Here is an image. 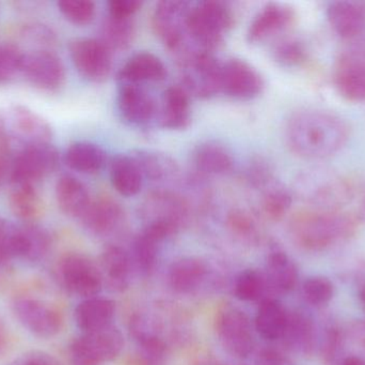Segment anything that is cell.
Segmentation results:
<instances>
[{"instance_id":"3957f363","label":"cell","mask_w":365,"mask_h":365,"mask_svg":"<svg viewBox=\"0 0 365 365\" xmlns=\"http://www.w3.org/2000/svg\"><path fill=\"white\" fill-rule=\"evenodd\" d=\"M235 24V14L227 2L217 0L200 1L189 6L186 15L187 36L195 47L214 53L222 46L225 34Z\"/></svg>"},{"instance_id":"7dc6e473","label":"cell","mask_w":365,"mask_h":365,"mask_svg":"<svg viewBox=\"0 0 365 365\" xmlns=\"http://www.w3.org/2000/svg\"><path fill=\"white\" fill-rule=\"evenodd\" d=\"M23 53L10 44H0V84L12 79L21 73Z\"/></svg>"},{"instance_id":"ffe728a7","label":"cell","mask_w":365,"mask_h":365,"mask_svg":"<svg viewBox=\"0 0 365 365\" xmlns=\"http://www.w3.org/2000/svg\"><path fill=\"white\" fill-rule=\"evenodd\" d=\"M125 221V212L122 206L108 196L92 199L81 218V224L92 235L106 237L120 229Z\"/></svg>"},{"instance_id":"484cf974","label":"cell","mask_w":365,"mask_h":365,"mask_svg":"<svg viewBox=\"0 0 365 365\" xmlns=\"http://www.w3.org/2000/svg\"><path fill=\"white\" fill-rule=\"evenodd\" d=\"M56 199L61 211L78 219L87 211L92 199L87 186L74 176L64 175L56 184Z\"/></svg>"},{"instance_id":"277c9868","label":"cell","mask_w":365,"mask_h":365,"mask_svg":"<svg viewBox=\"0 0 365 365\" xmlns=\"http://www.w3.org/2000/svg\"><path fill=\"white\" fill-rule=\"evenodd\" d=\"M355 184L344 175L327 169H313L300 176L297 192L319 209L343 210L356 196Z\"/></svg>"},{"instance_id":"836d02e7","label":"cell","mask_w":365,"mask_h":365,"mask_svg":"<svg viewBox=\"0 0 365 365\" xmlns=\"http://www.w3.org/2000/svg\"><path fill=\"white\" fill-rule=\"evenodd\" d=\"M136 38V24L133 17H119L107 14L101 25L100 40L111 51L130 49Z\"/></svg>"},{"instance_id":"6da1fadb","label":"cell","mask_w":365,"mask_h":365,"mask_svg":"<svg viewBox=\"0 0 365 365\" xmlns=\"http://www.w3.org/2000/svg\"><path fill=\"white\" fill-rule=\"evenodd\" d=\"M287 145L307 160H324L338 154L349 139V126L342 118L319 109L293 114L285 129Z\"/></svg>"},{"instance_id":"7a4b0ae2","label":"cell","mask_w":365,"mask_h":365,"mask_svg":"<svg viewBox=\"0 0 365 365\" xmlns=\"http://www.w3.org/2000/svg\"><path fill=\"white\" fill-rule=\"evenodd\" d=\"M355 229V216L344 210H300L289 222V231L296 244L310 251L324 250L349 237Z\"/></svg>"},{"instance_id":"9f6ffc18","label":"cell","mask_w":365,"mask_h":365,"mask_svg":"<svg viewBox=\"0 0 365 365\" xmlns=\"http://www.w3.org/2000/svg\"><path fill=\"white\" fill-rule=\"evenodd\" d=\"M6 345H8V336L4 326L0 324V356L6 351Z\"/></svg>"},{"instance_id":"7402d4cb","label":"cell","mask_w":365,"mask_h":365,"mask_svg":"<svg viewBox=\"0 0 365 365\" xmlns=\"http://www.w3.org/2000/svg\"><path fill=\"white\" fill-rule=\"evenodd\" d=\"M190 94L181 85L167 88L158 106V121L167 130L181 131L191 124Z\"/></svg>"},{"instance_id":"11a10c76","label":"cell","mask_w":365,"mask_h":365,"mask_svg":"<svg viewBox=\"0 0 365 365\" xmlns=\"http://www.w3.org/2000/svg\"><path fill=\"white\" fill-rule=\"evenodd\" d=\"M9 164H10V156H8V154H0V182H1L2 178L4 177V175H6Z\"/></svg>"},{"instance_id":"d6a6232c","label":"cell","mask_w":365,"mask_h":365,"mask_svg":"<svg viewBox=\"0 0 365 365\" xmlns=\"http://www.w3.org/2000/svg\"><path fill=\"white\" fill-rule=\"evenodd\" d=\"M130 154L136 160L145 179L164 182L179 175L180 167L177 161L162 152L138 149Z\"/></svg>"},{"instance_id":"db71d44e","label":"cell","mask_w":365,"mask_h":365,"mask_svg":"<svg viewBox=\"0 0 365 365\" xmlns=\"http://www.w3.org/2000/svg\"><path fill=\"white\" fill-rule=\"evenodd\" d=\"M10 136L2 119H0V154L10 156Z\"/></svg>"},{"instance_id":"83f0119b","label":"cell","mask_w":365,"mask_h":365,"mask_svg":"<svg viewBox=\"0 0 365 365\" xmlns=\"http://www.w3.org/2000/svg\"><path fill=\"white\" fill-rule=\"evenodd\" d=\"M193 165L205 175H225L233 169L234 156L229 148L215 141H203L193 150Z\"/></svg>"},{"instance_id":"816d5d0a","label":"cell","mask_w":365,"mask_h":365,"mask_svg":"<svg viewBox=\"0 0 365 365\" xmlns=\"http://www.w3.org/2000/svg\"><path fill=\"white\" fill-rule=\"evenodd\" d=\"M24 34H25V36H28L30 40L36 41V42L38 43H51L55 40V36H53L51 30L48 29L47 27H44L43 25L28 26V27L25 28V32H24Z\"/></svg>"},{"instance_id":"30bf717a","label":"cell","mask_w":365,"mask_h":365,"mask_svg":"<svg viewBox=\"0 0 365 365\" xmlns=\"http://www.w3.org/2000/svg\"><path fill=\"white\" fill-rule=\"evenodd\" d=\"M190 4L178 0H164L156 4L152 27L169 51L180 55L189 45L186 42V15Z\"/></svg>"},{"instance_id":"7c38bea8","label":"cell","mask_w":365,"mask_h":365,"mask_svg":"<svg viewBox=\"0 0 365 365\" xmlns=\"http://www.w3.org/2000/svg\"><path fill=\"white\" fill-rule=\"evenodd\" d=\"M145 224L160 223L181 229L188 223L191 209L188 199L170 190H156L150 193L140 208Z\"/></svg>"},{"instance_id":"9c48e42d","label":"cell","mask_w":365,"mask_h":365,"mask_svg":"<svg viewBox=\"0 0 365 365\" xmlns=\"http://www.w3.org/2000/svg\"><path fill=\"white\" fill-rule=\"evenodd\" d=\"M216 331L223 349L236 358H247L255 349V336L248 315L234 306H225L216 319Z\"/></svg>"},{"instance_id":"f1b7e54d","label":"cell","mask_w":365,"mask_h":365,"mask_svg":"<svg viewBox=\"0 0 365 365\" xmlns=\"http://www.w3.org/2000/svg\"><path fill=\"white\" fill-rule=\"evenodd\" d=\"M115 306L106 298L83 299L75 309V321L83 334L98 331L113 325Z\"/></svg>"},{"instance_id":"2e32d148","label":"cell","mask_w":365,"mask_h":365,"mask_svg":"<svg viewBox=\"0 0 365 365\" xmlns=\"http://www.w3.org/2000/svg\"><path fill=\"white\" fill-rule=\"evenodd\" d=\"M12 308L15 317L23 327L38 338H53L61 330L60 313L41 300L29 297L16 298Z\"/></svg>"},{"instance_id":"4316f807","label":"cell","mask_w":365,"mask_h":365,"mask_svg":"<svg viewBox=\"0 0 365 365\" xmlns=\"http://www.w3.org/2000/svg\"><path fill=\"white\" fill-rule=\"evenodd\" d=\"M109 177L115 190L122 196H136L143 186V173L132 154H118L109 162Z\"/></svg>"},{"instance_id":"5b68a950","label":"cell","mask_w":365,"mask_h":365,"mask_svg":"<svg viewBox=\"0 0 365 365\" xmlns=\"http://www.w3.org/2000/svg\"><path fill=\"white\" fill-rule=\"evenodd\" d=\"M178 64L181 71L180 85L190 96L205 100L220 94L222 64L214 53L188 47L178 56Z\"/></svg>"},{"instance_id":"d4e9b609","label":"cell","mask_w":365,"mask_h":365,"mask_svg":"<svg viewBox=\"0 0 365 365\" xmlns=\"http://www.w3.org/2000/svg\"><path fill=\"white\" fill-rule=\"evenodd\" d=\"M207 274L205 261L200 257H182L169 268V285L175 293L190 294L203 284Z\"/></svg>"},{"instance_id":"8d00e7d4","label":"cell","mask_w":365,"mask_h":365,"mask_svg":"<svg viewBox=\"0 0 365 365\" xmlns=\"http://www.w3.org/2000/svg\"><path fill=\"white\" fill-rule=\"evenodd\" d=\"M293 193L280 184L272 182L264 189L261 201V209L268 220L278 222L282 220L293 205Z\"/></svg>"},{"instance_id":"f907efd6","label":"cell","mask_w":365,"mask_h":365,"mask_svg":"<svg viewBox=\"0 0 365 365\" xmlns=\"http://www.w3.org/2000/svg\"><path fill=\"white\" fill-rule=\"evenodd\" d=\"M11 365H60L51 355L42 351H31L14 360Z\"/></svg>"},{"instance_id":"52a82bcc","label":"cell","mask_w":365,"mask_h":365,"mask_svg":"<svg viewBox=\"0 0 365 365\" xmlns=\"http://www.w3.org/2000/svg\"><path fill=\"white\" fill-rule=\"evenodd\" d=\"M59 164V151L51 143L25 146L11 162V181L13 184L36 186L53 174Z\"/></svg>"},{"instance_id":"1f68e13d","label":"cell","mask_w":365,"mask_h":365,"mask_svg":"<svg viewBox=\"0 0 365 365\" xmlns=\"http://www.w3.org/2000/svg\"><path fill=\"white\" fill-rule=\"evenodd\" d=\"M64 162L73 171L96 174L104 169L107 154L101 146L90 141H76L64 154Z\"/></svg>"},{"instance_id":"bcb514c9","label":"cell","mask_w":365,"mask_h":365,"mask_svg":"<svg viewBox=\"0 0 365 365\" xmlns=\"http://www.w3.org/2000/svg\"><path fill=\"white\" fill-rule=\"evenodd\" d=\"M334 284L324 276H311L304 281L302 293L309 304L323 306L334 297Z\"/></svg>"},{"instance_id":"f5cc1de1","label":"cell","mask_w":365,"mask_h":365,"mask_svg":"<svg viewBox=\"0 0 365 365\" xmlns=\"http://www.w3.org/2000/svg\"><path fill=\"white\" fill-rule=\"evenodd\" d=\"M283 359L278 351L264 349L257 358V365H282Z\"/></svg>"},{"instance_id":"ee69618b","label":"cell","mask_w":365,"mask_h":365,"mask_svg":"<svg viewBox=\"0 0 365 365\" xmlns=\"http://www.w3.org/2000/svg\"><path fill=\"white\" fill-rule=\"evenodd\" d=\"M58 8L68 21L78 26L91 23L96 14V2L91 0H61Z\"/></svg>"},{"instance_id":"ab89813d","label":"cell","mask_w":365,"mask_h":365,"mask_svg":"<svg viewBox=\"0 0 365 365\" xmlns=\"http://www.w3.org/2000/svg\"><path fill=\"white\" fill-rule=\"evenodd\" d=\"M23 229L26 246L24 261L29 263L42 261L51 250V234L36 223H26L23 225Z\"/></svg>"},{"instance_id":"8992f818","label":"cell","mask_w":365,"mask_h":365,"mask_svg":"<svg viewBox=\"0 0 365 365\" xmlns=\"http://www.w3.org/2000/svg\"><path fill=\"white\" fill-rule=\"evenodd\" d=\"M123 346V334L113 325L83 334L71 344L70 364L101 365L110 362L121 354Z\"/></svg>"},{"instance_id":"6f0895ef","label":"cell","mask_w":365,"mask_h":365,"mask_svg":"<svg viewBox=\"0 0 365 365\" xmlns=\"http://www.w3.org/2000/svg\"><path fill=\"white\" fill-rule=\"evenodd\" d=\"M342 365H365V360L357 357V356H351V357H347L346 359H344Z\"/></svg>"},{"instance_id":"b9f144b4","label":"cell","mask_w":365,"mask_h":365,"mask_svg":"<svg viewBox=\"0 0 365 365\" xmlns=\"http://www.w3.org/2000/svg\"><path fill=\"white\" fill-rule=\"evenodd\" d=\"M272 57L284 66H298L308 57V51L302 41L296 38H283L272 46Z\"/></svg>"},{"instance_id":"ac0fdd59","label":"cell","mask_w":365,"mask_h":365,"mask_svg":"<svg viewBox=\"0 0 365 365\" xmlns=\"http://www.w3.org/2000/svg\"><path fill=\"white\" fill-rule=\"evenodd\" d=\"M295 11L287 4L269 2L253 17L247 31L250 44H259L282 34L295 21Z\"/></svg>"},{"instance_id":"60d3db41","label":"cell","mask_w":365,"mask_h":365,"mask_svg":"<svg viewBox=\"0 0 365 365\" xmlns=\"http://www.w3.org/2000/svg\"><path fill=\"white\" fill-rule=\"evenodd\" d=\"M162 244L163 242L158 241L143 231L137 236L133 246V256L141 272L151 274L154 271L158 265Z\"/></svg>"},{"instance_id":"f35d334b","label":"cell","mask_w":365,"mask_h":365,"mask_svg":"<svg viewBox=\"0 0 365 365\" xmlns=\"http://www.w3.org/2000/svg\"><path fill=\"white\" fill-rule=\"evenodd\" d=\"M135 338L138 342L140 365H165L168 349L160 336L133 325Z\"/></svg>"},{"instance_id":"c3c4849f","label":"cell","mask_w":365,"mask_h":365,"mask_svg":"<svg viewBox=\"0 0 365 365\" xmlns=\"http://www.w3.org/2000/svg\"><path fill=\"white\" fill-rule=\"evenodd\" d=\"M247 180L255 189H266L274 182V171L272 165L263 158L251 161L246 171Z\"/></svg>"},{"instance_id":"44dd1931","label":"cell","mask_w":365,"mask_h":365,"mask_svg":"<svg viewBox=\"0 0 365 365\" xmlns=\"http://www.w3.org/2000/svg\"><path fill=\"white\" fill-rule=\"evenodd\" d=\"M167 68L158 56L150 51H139L130 56L117 74L119 84L143 85L158 83L167 77Z\"/></svg>"},{"instance_id":"d590c367","label":"cell","mask_w":365,"mask_h":365,"mask_svg":"<svg viewBox=\"0 0 365 365\" xmlns=\"http://www.w3.org/2000/svg\"><path fill=\"white\" fill-rule=\"evenodd\" d=\"M25 235L23 226L0 218V261L8 266L13 259L25 257Z\"/></svg>"},{"instance_id":"f546056e","label":"cell","mask_w":365,"mask_h":365,"mask_svg":"<svg viewBox=\"0 0 365 365\" xmlns=\"http://www.w3.org/2000/svg\"><path fill=\"white\" fill-rule=\"evenodd\" d=\"M289 315L282 302L276 298H266L262 300L257 310L255 321V330L264 340H280L287 330Z\"/></svg>"},{"instance_id":"ba28073f","label":"cell","mask_w":365,"mask_h":365,"mask_svg":"<svg viewBox=\"0 0 365 365\" xmlns=\"http://www.w3.org/2000/svg\"><path fill=\"white\" fill-rule=\"evenodd\" d=\"M58 276L62 286L83 299L98 297L104 285L102 272L89 257L71 253L60 261Z\"/></svg>"},{"instance_id":"d6986e66","label":"cell","mask_w":365,"mask_h":365,"mask_svg":"<svg viewBox=\"0 0 365 365\" xmlns=\"http://www.w3.org/2000/svg\"><path fill=\"white\" fill-rule=\"evenodd\" d=\"M336 91L349 102H365V58L357 54H343L334 70Z\"/></svg>"},{"instance_id":"e575fe53","label":"cell","mask_w":365,"mask_h":365,"mask_svg":"<svg viewBox=\"0 0 365 365\" xmlns=\"http://www.w3.org/2000/svg\"><path fill=\"white\" fill-rule=\"evenodd\" d=\"M9 205L14 216L26 223H34L44 210L36 186L27 184H13L9 195Z\"/></svg>"},{"instance_id":"e0dca14e","label":"cell","mask_w":365,"mask_h":365,"mask_svg":"<svg viewBox=\"0 0 365 365\" xmlns=\"http://www.w3.org/2000/svg\"><path fill=\"white\" fill-rule=\"evenodd\" d=\"M10 139H16L25 146L51 143L53 137L51 124L26 106L11 107L2 119Z\"/></svg>"},{"instance_id":"681fc988","label":"cell","mask_w":365,"mask_h":365,"mask_svg":"<svg viewBox=\"0 0 365 365\" xmlns=\"http://www.w3.org/2000/svg\"><path fill=\"white\" fill-rule=\"evenodd\" d=\"M143 6L139 0H110L107 2L108 14L119 17H133Z\"/></svg>"},{"instance_id":"5bb4252c","label":"cell","mask_w":365,"mask_h":365,"mask_svg":"<svg viewBox=\"0 0 365 365\" xmlns=\"http://www.w3.org/2000/svg\"><path fill=\"white\" fill-rule=\"evenodd\" d=\"M21 73L34 87L45 91H58L66 76L61 59L45 49L24 54Z\"/></svg>"},{"instance_id":"7bdbcfd3","label":"cell","mask_w":365,"mask_h":365,"mask_svg":"<svg viewBox=\"0 0 365 365\" xmlns=\"http://www.w3.org/2000/svg\"><path fill=\"white\" fill-rule=\"evenodd\" d=\"M227 226L240 239L255 241L259 237L257 221L244 209H233L227 214Z\"/></svg>"},{"instance_id":"4fadbf2b","label":"cell","mask_w":365,"mask_h":365,"mask_svg":"<svg viewBox=\"0 0 365 365\" xmlns=\"http://www.w3.org/2000/svg\"><path fill=\"white\" fill-rule=\"evenodd\" d=\"M264 89V77L246 60L232 58L222 64L221 92L230 98L250 101L261 96Z\"/></svg>"},{"instance_id":"4dcf8cb0","label":"cell","mask_w":365,"mask_h":365,"mask_svg":"<svg viewBox=\"0 0 365 365\" xmlns=\"http://www.w3.org/2000/svg\"><path fill=\"white\" fill-rule=\"evenodd\" d=\"M264 274L269 291L274 293H289L297 285V267L283 251L274 250L270 252L266 261V272Z\"/></svg>"},{"instance_id":"680465c9","label":"cell","mask_w":365,"mask_h":365,"mask_svg":"<svg viewBox=\"0 0 365 365\" xmlns=\"http://www.w3.org/2000/svg\"><path fill=\"white\" fill-rule=\"evenodd\" d=\"M360 301H361V304H364V306L365 308V285L364 287H362L361 291H360Z\"/></svg>"},{"instance_id":"f6af8a7d","label":"cell","mask_w":365,"mask_h":365,"mask_svg":"<svg viewBox=\"0 0 365 365\" xmlns=\"http://www.w3.org/2000/svg\"><path fill=\"white\" fill-rule=\"evenodd\" d=\"M312 325L304 315L294 313L289 315V323L282 339L296 349H307L312 340Z\"/></svg>"},{"instance_id":"74e56055","label":"cell","mask_w":365,"mask_h":365,"mask_svg":"<svg viewBox=\"0 0 365 365\" xmlns=\"http://www.w3.org/2000/svg\"><path fill=\"white\" fill-rule=\"evenodd\" d=\"M269 291L265 274L259 270L246 269L240 272L234 284V295L240 301L251 302L266 299Z\"/></svg>"},{"instance_id":"cb8c5ba5","label":"cell","mask_w":365,"mask_h":365,"mask_svg":"<svg viewBox=\"0 0 365 365\" xmlns=\"http://www.w3.org/2000/svg\"><path fill=\"white\" fill-rule=\"evenodd\" d=\"M101 272L104 282L115 291H123L130 285L132 259L122 246L108 244L101 255Z\"/></svg>"},{"instance_id":"603a6c76","label":"cell","mask_w":365,"mask_h":365,"mask_svg":"<svg viewBox=\"0 0 365 365\" xmlns=\"http://www.w3.org/2000/svg\"><path fill=\"white\" fill-rule=\"evenodd\" d=\"M327 19L340 38L355 39L365 28V2H331L327 8Z\"/></svg>"},{"instance_id":"9a60e30c","label":"cell","mask_w":365,"mask_h":365,"mask_svg":"<svg viewBox=\"0 0 365 365\" xmlns=\"http://www.w3.org/2000/svg\"><path fill=\"white\" fill-rule=\"evenodd\" d=\"M117 109L125 124L135 128H145L158 119V104L151 92L143 85L120 84Z\"/></svg>"},{"instance_id":"8fae6325","label":"cell","mask_w":365,"mask_h":365,"mask_svg":"<svg viewBox=\"0 0 365 365\" xmlns=\"http://www.w3.org/2000/svg\"><path fill=\"white\" fill-rule=\"evenodd\" d=\"M70 55L77 72L91 83H103L113 70V51L100 39L72 41Z\"/></svg>"}]
</instances>
